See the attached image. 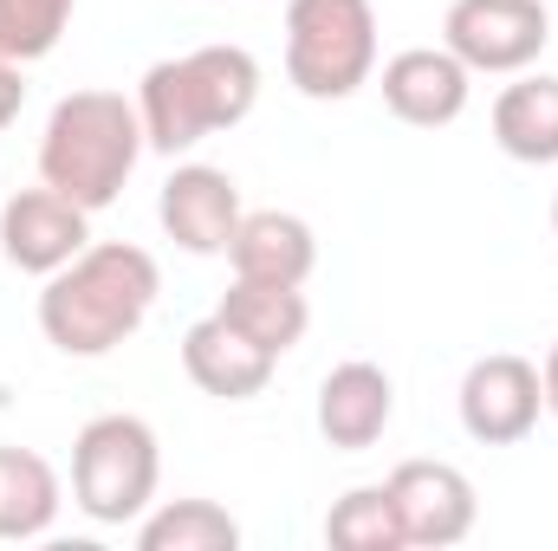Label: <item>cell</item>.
Here are the masks:
<instances>
[{"label":"cell","mask_w":558,"mask_h":551,"mask_svg":"<svg viewBox=\"0 0 558 551\" xmlns=\"http://www.w3.org/2000/svg\"><path fill=\"white\" fill-rule=\"evenodd\" d=\"M162 273L137 241H92L39 285V338L59 357H111L156 311Z\"/></svg>","instance_id":"6da1fadb"},{"label":"cell","mask_w":558,"mask_h":551,"mask_svg":"<svg viewBox=\"0 0 558 551\" xmlns=\"http://www.w3.org/2000/svg\"><path fill=\"white\" fill-rule=\"evenodd\" d=\"M260 105V59L247 46H195L175 59H156L137 78L143 143L162 156H189L215 131L247 124Z\"/></svg>","instance_id":"7a4b0ae2"},{"label":"cell","mask_w":558,"mask_h":551,"mask_svg":"<svg viewBox=\"0 0 558 551\" xmlns=\"http://www.w3.org/2000/svg\"><path fill=\"white\" fill-rule=\"evenodd\" d=\"M143 149L149 143H143L137 98L98 91V85L92 91H65L46 111V131H39V182L98 215V208H111L124 195Z\"/></svg>","instance_id":"3957f363"},{"label":"cell","mask_w":558,"mask_h":551,"mask_svg":"<svg viewBox=\"0 0 558 551\" xmlns=\"http://www.w3.org/2000/svg\"><path fill=\"white\" fill-rule=\"evenodd\" d=\"M286 78L312 105H344L377 78L371 0H286Z\"/></svg>","instance_id":"277c9868"},{"label":"cell","mask_w":558,"mask_h":551,"mask_svg":"<svg viewBox=\"0 0 558 551\" xmlns=\"http://www.w3.org/2000/svg\"><path fill=\"white\" fill-rule=\"evenodd\" d=\"M162 448L143 415H92L72 441V506L92 526H137L156 506Z\"/></svg>","instance_id":"5b68a950"},{"label":"cell","mask_w":558,"mask_h":551,"mask_svg":"<svg viewBox=\"0 0 558 551\" xmlns=\"http://www.w3.org/2000/svg\"><path fill=\"white\" fill-rule=\"evenodd\" d=\"M441 46L481 78H513L533 72L539 52L553 46V13L546 0H448Z\"/></svg>","instance_id":"8992f818"},{"label":"cell","mask_w":558,"mask_h":551,"mask_svg":"<svg viewBox=\"0 0 558 551\" xmlns=\"http://www.w3.org/2000/svg\"><path fill=\"white\" fill-rule=\"evenodd\" d=\"M454 409H461V428L468 441L481 448H513L539 428L546 415V383H539V364L520 357V351H487L468 364L461 390H454Z\"/></svg>","instance_id":"52a82bcc"},{"label":"cell","mask_w":558,"mask_h":551,"mask_svg":"<svg viewBox=\"0 0 558 551\" xmlns=\"http://www.w3.org/2000/svg\"><path fill=\"white\" fill-rule=\"evenodd\" d=\"M85 247H92V208H78L72 195H59L46 182L7 195V208H0V254H7V267L52 279Z\"/></svg>","instance_id":"ba28073f"},{"label":"cell","mask_w":558,"mask_h":551,"mask_svg":"<svg viewBox=\"0 0 558 551\" xmlns=\"http://www.w3.org/2000/svg\"><path fill=\"white\" fill-rule=\"evenodd\" d=\"M241 215H247V208H241V188H234V175L215 169V162H175L169 182L156 188V221H162V234H169L182 254H195V260L228 254Z\"/></svg>","instance_id":"9c48e42d"},{"label":"cell","mask_w":558,"mask_h":551,"mask_svg":"<svg viewBox=\"0 0 558 551\" xmlns=\"http://www.w3.org/2000/svg\"><path fill=\"white\" fill-rule=\"evenodd\" d=\"M390 500H397V519H403V539L422 551H448L461 546L481 519V500H474V480L454 467V461H403L390 480Z\"/></svg>","instance_id":"30bf717a"},{"label":"cell","mask_w":558,"mask_h":551,"mask_svg":"<svg viewBox=\"0 0 558 551\" xmlns=\"http://www.w3.org/2000/svg\"><path fill=\"white\" fill-rule=\"evenodd\" d=\"M474 72L448 46H403L384 59V111L410 131H448L468 111Z\"/></svg>","instance_id":"8fae6325"},{"label":"cell","mask_w":558,"mask_h":551,"mask_svg":"<svg viewBox=\"0 0 558 551\" xmlns=\"http://www.w3.org/2000/svg\"><path fill=\"white\" fill-rule=\"evenodd\" d=\"M312 421H318L325 448H338V454H364V448H377L384 428L397 421V383H390V370L371 364V357L331 364L325 383H318Z\"/></svg>","instance_id":"7c38bea8"},{"label":"cell","mask_w":558,"mask_h":551,"mask_svg":"<svg viewBox=\"0 0 558 551\" xmlns=\"http://www.w3.org/2000/svg\"><path fill=\"white\" fill-rule=\"evenodd\" d=\"M274 364L260 344H247L221 311H208V318H195L189 331H182V370H189V383L202 390V396H215V403H254L267 383H274Z\"/></svg>","instance_id":"4fadbf2b"},{"label":"cell","mask_w":558,"mask_h":551,"mask_svg":"<svg viewBox=\"0 0 558 551\" xmlns=\"http://www.w3.org/2000/svg\"><path fill=\"white\" fill-rule=\"evenodd\" d=\"M228 267H234V279L305 285L318 267V234L286 208H254V215H241V228L228 241Z\"/></svg>","instance_id":"5bb4252c"},{"label":"cell","mask_w":558,"mask_h":551,"mask_svg":"<svg viewBox=\"0 0 558 551\" xmlns=\"http://www.w3.org/2000/svg\"><path fill=\"white\" fill-rule=\"evenodd\" d=\"M487 124H494L500 156H513L526 169L558 162V78L553 72H513V85H500Z\"/></svg>","instance_id":"9a60e30c"},{"label":"cell","mask_w":558,"mask_h":551,"mask_svg":"<svg viewBox=\"0 0 558 551\" xmlns=\"http://www.w3.org/2000/svg\"><path fill=\"white\" fill-rule=\"evenodd\" d=\"M247 344H260L267 357L299 351V338L312 331V305H305V285H274V279H234L215 305Z\"/></svg>","instance_id":"2e32d148"},{"label":"cell","mask_w":558,"mask_h":551,"mask_svg":"<svg viewBox=\"0 0 558 551\" xmlns=\"http://www.w3.org/2000/svg\"><path fill=\"white\" fill-rule=\"evenodd\" d=\"M65 506V487L46 454L33 448H0V546L46 539Z\"/></svg>","instance_id":"e0dca14e"},{"label":"cell","mask_w":558,"mask_h":551,"mask_svg":"<svg viewBox=\"0 0 558 551\" xmlns=\"http://www.w3.org/2000/svg\"><path fill=\"white\" fill-rule=\"evenodd\" d=\"M241 519L215 500H162L137 519V551H234Z\"/></svg>","instance_id":"ac0fdd59"},{"label":"cell","mask_w":558,"mask_h":551,"mask_svg":"<svg viewBox=\"0 0 558 551\" xmlns=\"http://www.w3.org/2000/svg\"><path fill=\"white\" fill-rule=\"evenodd\" d=\"M325 539L338 551H403L410 546V539H403V519H397V500H390L384 480L338 493L331 513H325Z\"/></svg>","instance_id":"d6986e66"},{"label":"cell","mask_w":558,"mask_h":551,"mask_svg":"<svg viewBox=\"0 0 558 551\" xmlns=\"http://www.w3.org/2000/svg\"><path fill=\"white\" fill-rule=\"evenodd\" d=\"M72 13H78V0H0V59H13V65L46 59L65 39Z\"/></svg>","instance_id":"ffe728a7"},{"label":"cell","mask_w":558,"mask_h":551,"mask_svg":"<svg viewBox=\"0 0 558 551\" xmlns=\"http://www.w3.org/2000/svg\"><path fill=\"white\" fill-rule=\"evenodd\" d=\"M26 65H13V59H0V131L26 111V78H20Z\"/></svg>","instance_id":"44dd1931"},{"label":"cell","mask_w":558,"mask_h":551,"mask_svg":"<svg viewBox=\"0 0 558 551\" xmlns=\"http://www.w3.org/2000/svg\"><path fill=\"white\" fill-rule=\"evenodd\" d=\"M539 383H546V415H558V338L546 351V364H539Z\"/></svg>","instance_id":"7402d4cb"},{"label":"cell","mask_w":558,"mask_h":551,"mask_svg":"<svg viewBox=\"0 0 558 551\" xmlns=\"http://www.w3.org/2000/svg\"><path fill=\"white\" fill-rule=\"evenodd\" d=\"M553 234H558V195H553Z\"/></svg>","instance_id":"603a6c76"}]
</instances>
